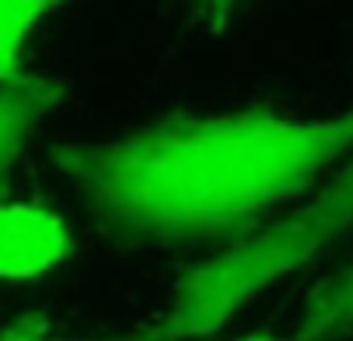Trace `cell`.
<instances>
[{"instance_id":"1","label":"cell","mask_w":353,"mask_h":341,"mask_svg":"<svg viewBox=\"0 0 353 341\" xmlns=\"http://www.w3.org/2000/svg\"><path fill=\"white\" fill-rule=\"evenodd\" d=\"M350 153L353 112H236L74 143L53 162L103 230L128 242H159L242 230Z\"/></svg>"},{"instance_id":"2","label":"cell","mask_w":353,"mask_h":341,"mask_svg":"<svg viewBox=\"0 0 353 341\" xmlns=\"http://www.w3.org/2000/svg\"><path fill=\"white\" fill-rule=\"evenodd\" d=\"M353 230V153L313 202L254 230L232 249L189 270L152 341H186L217 332L245 304L304 267Z\"/></svg>"},{"instance_id":"3","label":"cell","mask_w":353,"mask_h":341,"mask_svg":"<svg viewBox=\"0 0 353 341\" xmlns=\"http://www.w3.org/2000/svg\"><path fill=\"white\" fill-rule=\"evenodd\" d=\"M72 236L56 211L34 202H0V280H37L68 257Z\"/></svg>"},{"instance_id":"4","label":"cell","mask_w":353,"mask_h":341,"mask_svg":"<svg viewBox=\"0 0 353 341\" xmlns=\"http://www.w3.org/2000/svg\"><path fill=\"white\" fill-rule=\"evenodd\" d=\"M56 99H59L56 84L37 78H25L0 90V189L10 183L25 146L34 137L41 118L56 106Z\"/></svg>"},{"instance_id":"5","label":"cell","mask_w":353,"mask_h":341,"mask_svg":"<svg viewBox=\"0 0 353 341\" xmlns=\"http://www.w3.org/2000/svg\"><path fill=\"white\" fill-rule=\"evenodd\" d=\"M353 332V261L313 289L298 317L294 341H335Z\"/></svg>"},{"instance_id":"6","label":"cell","mask_w":353,"mask_h":341,"mask_svg":"<svg viewBox=\"0 0 353 341\" xmlns=\"http://www.w3.org/2000/svg\"><path fill=\"white\" fill-rule=\"evenodd\" d=\"M53 6L47 3H0V87L19 84V59L22 47L43 16H50Z\"/></svg>"},{"instance_id":"7","label":"cell","mask_w":353,"mask_h":341,"mask_svg":"<svg viewBox=\"0 0 353 341\" xmlns=\"http://www.w3.org/2000/svg\"><path fill=\"white\" fill-rule=\"evenodd\" d=\"M0 341H59V338L53 335V329L43 320H25L12 332H6Z\"/></svg>"},{"instance_id":"8","label":"cell","mask_w":353,"mask_h":341,"mask_svg":"<svg viewBox=\"0 0 353 341\" xmlns=\"http://www.w3.org/2000/svg\"><path fill=\"white\" fill-rule=\"evenodd\" d=\"M236 341H273V338H267V335H248V338H236Z\"/></svg>"}]
</instances>
